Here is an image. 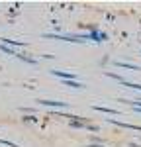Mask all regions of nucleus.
<instances>
[{
  "label": "nucleus",
  "mask_w": 141,
  "mask_h": 147,
  "mask_svg": "<svg viewBox=\"0 0 141 147\" xmlns=\"http://www.w3.org/2000/svg\"><path fill=\"white\" fill-rule=\"evenodd\" d=\"M2 41L4 43H12V45H23L22 41H12V39H6V37H2Z\"/></svg>",
  "instance_id": "39448f33"
},
{
  "label": "nucleus",
  "mask_w": 141,
  "mask_h": 147,
  "mask_svg": "<svg viewBox=\"0 0 141 147\" xmlns=\"http://www.w3.org/2000/svg\"><path fill=\"white\" fill-rule=\"evenodd\" d=\"M94 110H100V112H106V114H117L116 110H112V108H102V106H94Z\"/></svg>",
  "instance_id": "7ed1b4c3"
},
{
  "label": "nucleus",
  "mask_w": 141,
  "mask_h": 147,
  "mask_svg": "<svg viewBox=\"0 0 141 147\" xmlns=\"http://www.w3.org/2000/svg\"><path fill=\"white\" fill-rule=\"evenodd\" d=\"M43 106H51V108H67L65 102H55V100H39Z\"/></svg>",
  "instance_id": "f257e3e1"
},
{
  "label": "nucleus",
  "mask_w": 141,
  "mask_h": 147,
  "mask_svg": "<svg viewBox=\"0 0 141 147\" xmlns=\"http://www.w3.org/2000/svg\"><path fill=\"white\" fill-rule=\"evenodd\" d=\"M0 49H2L4 53H8V55H18V53H16L14 49H10V47H8V45H0Z\"/></svg>",
  "instance_id": "20e7f679"
},
{
  "label": "nucleus",
  "mask_w": 141,
  "mask_h": 147,
  "mask_svg": "<svg viewBox=\"0 0 141 147\" xmlns=\"http://www.w3.org/2000/svg\"><path fill=\"white\" fill-rule=\"evenodd\" d=\"M90 147H104V145H94V143H92V145H90Z\"/></svg>",
  "instance_id": "423d86ee"
},
{
  "label": "nucleus",
  "mask_w": 141,
  "mask_h": 147,
  "mask_svg": "<svg viewBox=\"0 0 141 147\" xmlns=\"http://www.w3.org/2000/svg\"><path fill=\"white\" fill-rule=\"evenodd\" d=\"M55 77H61V79H65V80H73L75 79V75H70V73H63V71H51Z\"/></svg>",
  "instance_id": "f03ea898"
}]
</instances>
